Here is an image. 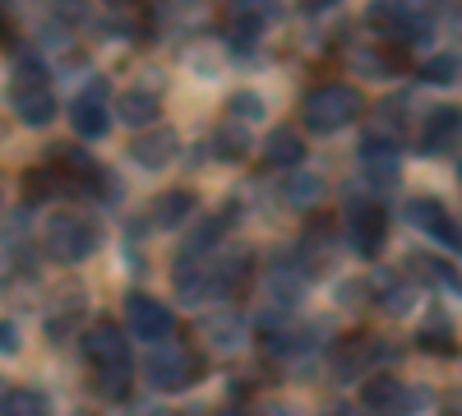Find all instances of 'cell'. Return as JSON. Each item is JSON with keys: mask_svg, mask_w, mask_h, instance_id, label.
I'll return each mask as SVG.
<instances>
[{"mask_svg": "<svg viewBox=\"0 0 462 416\" xmlns=\"http://www.w3.org/2000/svg\"><path fill=\"white\" fill-rule=\"evenodd\" d=\"M356 116H361V93L346 84H319L305 97V125L315 134H333L342 125H352Z\"/></svg>", "mask_w": 462, "mask_h": 416, "instance_id": "obj_1", "label": "cell"}, {"mask_svg": "<svg viewBox=\"0 0 462 416\" xmlns=\"http://www.w3.org/2000/svg\"><path fill=\"white\" fill-rule=\"evenodd\" d=\"M93 245H97V226H93L88 217L56 213V217L47 222V250H51V259H60V263H79V259L93 254Z\"/></svg>", "mask_w": 462, "mask_h": 416, "instance_id": "obj_2", "label": "cell"}, {"mask_svg": "<svg viewBox=\"0 0 462 416\" xmlns=\"http://www.w3.org/2000/svg\"><path fill=\"white\" fill-rule=\"evenodd\" d=\"M204 374V361L189 352V347H180V343H171L167 352H158L148 361V380H152V389H162V393H180V389H189Z\"/></svg>", "mask_w": 462, "mask_h": 416, "instance_id": "obj_3", "label": "cell"}, {"mask_svg": "<svg viewBox=\"0 0 462 416\" xmlns=\"http://www.w3.org/2000/svg\"><path fill=\"white\" fill-rule=\"evenodd\" d=\"M222 278H217V263L213 254H185L176 263V296L185 300V306H199V300L208 296H222Z\"/></svg>", "mask_w": 462, "mask_h": 416, "instance_id": "obj_4", "label": "cell"}, {"mask_svg": "<svg viewBox=\"0 0 462 416\" xmlns=\"http://www.w3.org/2000/svg\"><path fill=\"white\" fill-rule=\"evenodd\" d=\"M125 324H130L134 337H143V343H162V337H171V328H176L171 310L162 306V300L143 296V291L125 296Z\"/></svg>", "mask_w": 462, "mask_h": 416, "instance_id": "obj_5", "label": "cell"}, {"mask_svg": "<svg viewBox=\"0 0 462 416\" xmlns=\"http://www.w3.org/2000/svg\"><path fill=\"white\" fill-rule=\"evenodd\" d=\"M453 143H462V106H430L416 130V148L435 158V153H448Z\"/></svg>", "mask_w": 462, "mask_h": 416, "instance_id": "obj_6", "label": "cell"}, {"mask_svg": "<svg viewBox=\"0 0 462 416\" xmlns=\"http://www.w3.org/2000/svg\"><path fill=\"white\" fill-rule=\"evenodd\" d=\"M383 236H389V217H383V208L356 204L352 213H346V241H352V250L361 259H374L383 250Z\"/></svg>", "mask_w": 462, "mask_h": 416, "instance_id": "obj_7", "label": "cell"}, {"mask_svg": "<svg viewBox=\"0 0 462 416\" xmlns=\"http://www.w3.org/2000/svg\"><path fill=\"white\" fill-rule=\"evenodd\" d=\"M361 398H365V407L379 411V416H411L426 393H420V389H407L402 380H389V374H379V380L365 384Z\"/></svg>", "mask_w": 462, "mask_h": 416, "instance_id": "obj_8", "label": "cell"}, {"mask_svg": "<svg viewBox=\"0 0 462 416\" xmlns=\"http://www.w3.org/2000/svg\"><path fill=\"white\" fill-rule=\"evenodd\" d=\"M407 217H411V226H420V232L435 236L439 245L462 250V226L448 217V208L439 199H407Z\"/></svg>", "mask_w": 462, "mask_h": 416, "instance_id": "obj_9", "label": "cell"}, {"mask_svg": "<svg viewBox=\"0 0 462 416\" xmlns=\"http://www.w3.org/2000/svg\"><path fill=\"white\" fill-rule=\"evenodd\" d=\"M69 121H74V130H79L84 139H102L106 134V125H111V116H106V79H93L79 97H74Z\"/></svg>", "mask_w": 462, "mask_h": 416, "instance_id": "obj_10", "label": "cell"}, {"mask_svg": "<svg viewBox=\"0 0 462 416\" xmlns=\"http://www.w3.org/2000/svg\"><path fill=\"white\" fill-rule=\"evenodd\" d=\"M88 356L97 370H130V337L125 328H116V324H93L88 328Z\"/></svg>", "mask_w": 462, "mask_h": 416, "instance_id": "obj_11", "label": "cell"}, {"mask_svg": "<svg viewBox=\"0 0 462 416\" xmlns=\"http://www.w3.org/2000/svg\"><path fill=\"white\" fill-rule=\"evenodd\" d=\"M10 102L23 125H47L56 116V97L47 84H10Z\"/></svg>", "mask_w": 462, "mask_h": 416, "instance_id": "obj_12", "label": "cell"}, {"mask_svg": "<svg viewBox=\"0 0 462 416\" xmlns=\"http://www.w3.org/2000/svg\"><path fill=\"white\" fill-rule=\"evenodd\" d=\"M130 158L139 162V167H167L171 158H176V134L171 130H148V134H139L134 143H130Z\"/></svg>", "mask_w": 462, "mask_h": 416, "instance_id": "obj_13", "label": "cell"}, {"mask_svg": "<svg viewBox=\"0 0 462 416\" xmlns=\"http://www.w3.org/2000/svg\"><path fill=\"white\" fill-rule=\"evenodd\" d=\"M268 291H273V300H282V306H296L300 291H305V263H273V273H268Z\"/></svg>", "mask_w": 462, "mask_h": 416, "instance_id": "obj_14", "label": "cell"}, {"mask_svg": "<svg viewBox=\"0 0 462 416\" xmlns=\"http://www.w3.org/2000/svg\"><path fill=\"white\" fill-rule=\"evenodd\" d=\"M195 208H199V199L189 190H167V195H158V204H152V222L158 226H180L185 217H195Z\"/></svg>", "mask_w": 462, "mask_h": 416, "instance_id": "obj_15", "label": "cell"}, {"mask_svg": "<svg viewBox=\"0 0 462 416\" xmlns=\"http://www.w3.org/2000/svg\"><path fill=\"white\" fill-rule=\"evenodd\" d=\"M300 158H305V143L296 134H287V130H278L273 139H268V148H263V162L268 167H296Z\"/></svg>", "mask_w": 462, "mask_h": 416, "instance_id": "obj_16", "label": "cell"}, {"mask_svg": "<svg viewBox=\"0 0 462 416\" xmlns=\"http://www.w3.org/2000/svg\"><path fill=\"white\" fill-rule=\"evenodd\" d=\"M158 93H148V88H134V93H125V102H121V116L130 121V125H152L158 121Z\"/></svg>", "mask_w": 462, "mask_h": 416, "instance_id": "obj_17", "label": "cell"}, {"mask_svg": "<svg viewBox=\"0 0 462 416\" xmlns=\"http://www.w3.org/2000/svg\"><path fill=\"white\" fill-rule=\"evenodd\" d=\"M213 153H217V158H226V162L245 158V153H250V134H245V125L226 121V125H222V130L213 134Z\"/></svg>", "mask_w": 462, "mask_h": 416, "instance_id": "obj_18", "label": "cell"}, {"mask_svg": "<svg viewBox=\"0 0 462 416\" xmlns=\"http://www.w3.org/2000/svg\"><path fill=\"white\" fill-rule=\"evenodd\" d=\"M5 416H51V407L37 389H19V393L5 398Z\"/></svg>", "mask_w": 462, "mask_h": 416, "instance_id": "obj_19", "label": "cell"}, {"mask_svg": "<svg viewBox=\"0 0 462 416\" xmlns=\"http://www.w3.org/2000/svg\"><path fill=\"white\" fill-rule=\"evenodd\" d=\"M324 195V185L315 180V176H291V180H282V199L287 204H315Z\"/></svg>", "mask_w": 462, "mask_h": 416, "instance_id": "obj_20", "label": "cell"}, {"mask_svg": "<svg viewBox=\"0 0 462 416\" xmlns=\"http://www.w3.org/2000/svg\"><path fill=\"white\" fill-rule=\"evenodd\" d=\"M420 269H426V278H430L435 287H444L448 296H462V273L448 269L444 259H420Z\"/></svg>", "mask_w": 462, "mask_h": 416, "instance_id": "obj_21", "label": "cell"}, {"mask_svg": "<svg viewBox=\"0 0 462 416\" xmlns=\"http://www.w3.org/2000/svg\"><path fill=\"white\" fill-rule=\"evenodd\" d=\"M383 306H389L393 315H402V310H411V291H407V282L402 278H383Z\"/></svg>", "mask_w": 462, "mask_h": 416, "instance_id": "obj_22", "label": "cell"}, {"mask_svg": "<svg viewBox=\"0 0 462 416\" xmlns=\"http://www.w3.org/2000/svg\"><path fill=\"white\" fill-rule=\"evenodd\" d=\"M453 74H457L453 56H435V60L420 65V79H426V84H453Z\"/></svg>", "mask_w": 462, "mask_h": 416, "instance_id": "obj_23", "label": "cell"}, {"mask_svg": "<svg viewBox=\"0 0 462 416\" xmlns=\"http://www.w3.org/2000/svg\"><path fill=\"white\" fill-rule=\"evenodd\" d=\"M204 328H208V337H213L217 347H231V343L241 337V333H236V315H213Z\"/></svg>", "mask_w": 462, "mask_h": 416, "instance_id": "obj_24", "label": "cell"}, {"mask_svg": "<svg viewBox=\"0 0 462 416\" xmlns=\"http://www.w3.org/2000/svg\"><path fill=\"white\" fill-rule=\"evenodd\" d=\"M420 347H426V352H453L457 343H453V333H448V324L439 319V324H430L426 333H420Z\"/></svg>", "mask_w": 462, "mask_h": 416, "instance_id": "obj_25", "label": "cell"}, {"mask_svg": "<svg viewBox=\"0 0 462 416\" xmlns=\"http://www.w3.org/2000/svg\"><path fill=\"white\" fill-rule=\"evenodd\" d=\"M259 121L263 116V102L254 97V93H236V97H231V121Z\"/></svg>", "mask_w": 462, "mask_h": 416, "instance_id": "obj_26", "label": "cell"}, {"mask_svg": "<svg viewBox=\"0 0 462 416\" xmlns=\"http://www.w3.org/2000/svg\"><path fill=\"white\" fill-rule=\"evenodd\" d=\"M0 352H19V333H14V324H0Z\"/></svg>", "mask_w": 462, "mask_h": 416, "instance_id": "obj_27", "label": "cell"}, {"mask_svg": "<svg viewBox=\"0 0 462 416\" xmlns=\"http://www.w3.org/2000/svg\"><path fill=\"white\" fill-rule=\"evenodd\" d=\"M5 398H10V393H5V384H0V407H5Z\"/></svg>", "mask_w": 462, "mask_h": 416, "instance_id": "obj_28", "label": "cell"}, {"mask_svg": "<svg viewBox=\"0 0 462 416\" xmlns=\"http://www.w3.org/2000/svg\"><path fill=\"white\" fill-rule=\"evenodd\" d=\"M430 5H439V0H430Z\"/></svg>", "mask_w": 462, "mask_h": 416, "instance_id": "obj_29", "label": "cell"}]
</instances>
